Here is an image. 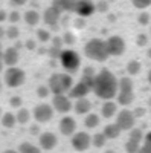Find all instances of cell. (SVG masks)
I'll use <instances>...</instances> for the list:
<instances>
[{
	"label": "cell",
	"mask_w": 151,
	"mask_h": 153,
	"mask_svg": "<svg viewBox=\"0 0 151 153\" xmlns=\"http://www.w3.org/2000/svg\"><path fill=\"white\" fill-rule=\"evenodd\" d=\"M37 94H38L40 98H46L50 94V89H49V86H40L38 89H37Z\"/></svg>",
	"instance_id": "obj_37"
},
{
	"label": "cell",
	"mask_w": 151,
	"mask_h": 153,
	"mask_svg": "<svg viewBox=\"0 0 151 153\" xmlns=\"http://www.w3.org/2000/svg\"><path fill=\"white\" fill-rule=\"evenodd\" d=\"M84 124L87 129H95V127L99 126V117L96 113H87V117L84 120Z\"/></svg>",
	"instance_id": "obj_24"
},
{
	"label": "cell",
	"mask_w": 151,
	"mask_h": 153,
	"mask_svg": "<svg viewBox=\"0 0 151 153\" xmlns=\"http://www.w3.org/2000/svg\"><path fill=\"white\" fill-rule=\"evenodd\" d=\"M15 123H17V117H15L14 113H11V112L5 113L3 117H2V124H3V127H8V129H12V127L15 126Z\"/></svg>",
	"instance_id": "obj_25"
},
{
	"label": "cell",
	"mask_w": 151,
	"mask_h": 153,
	"mask_svg": "<svg viewBox=\"0 0 151 153\" xmlns=\"http://www.w3.org/2000/svg\"><path fill=\"white\" fill-rule=\"evenodd\" d=\"M20 153H41V149L37 147L31 143H21L20 147H18Z\"/></svg>",
	"instance_id": "obj_26"
},
{
	"label": "cell",
	"mask_w": 151,
	"mask_h": 153,
	"mask_svg": "<svg viewBox=\"0 0 151 153\" xmlns=\"http://www.w3.org/2000/svg\"><path fill=\"white\" fill-rule=\"evenodd\" d=\"M8 20L11 23H17L20 20V12L18 11H11L9 14H8Z\"/></svg>",
	"instance_id": "obj_38"
},
{
	"label": "cell",
	"mask_w": 151,
	"mask_h": 153,
	"mask_svg": "<svg viewBox=\"0 0 151 153\" xmlns=\"http://www.w3.org/2000/svg\"><path fill=\"white\" fill-rule=\"evenodd\" d=\"M2 60H3L5 65L9 66V68L15 66L17 61H18V49L17 48H8L6 51H3Z\"/></svg>",
	"instance_id": "obj_16"
},
{
	"label": "cell",
	"mask_w": 151,
	"mask_h": 153,
	"mask_svg": "<svg viewBox=\"0 0 151 153\" xmlns=\"http://www.w3.org/2000/svg\"><path fill=\"white\" fill-rule=\"evenodd\" d=\"M24 22H26L29 26H35V25L40 22V14L35 9H29V11L24 12Z\"/></svg>",
	"instance_id": "obj_23"
},
{
	"label": "cell",
	"mask_w": 151,
	"mask_h": 153,
	"mask_svg": "<svg viewBox=\"0 0 151 153\" xmlns=\"http://www.w3.org/2000/svg\"><path fill=\"white\" fill-rule=\"evenodd\" d=\"M118 92H133V80L130 76H122V78L118 81Z\"/></svg>",
	"instance_id": "obj_21"
},
{
	"label": "cell",
	"mask_w": 151,
	"mask_h": 153,
	"mask_svg": "<svg viewBox=\"0 0 151 153\" xmlns=\"http://www.w3.org/2000/svg\"><path fill=\"white\" fill-rule=\"evenodd\" d=\"M136 123V117L131 110L124 109L119 113H116V124L121 127V130H131Z\"/></svg>",
	"instance_id": "obj_9"
},
{
	"label": "cell",
	"mask_w": 151,
	"mask_h": 153,
	"mask_svg": "<svg viewBox=\"0 0 151 153\" xmlns=\"http://www.w3.org/2000/svg\"><path fill=\"white\" fill-rule=\"evenodd\" d=\"M2 54H3V51H2V43H0V58H2Z\"/></svg>",
	"instance_id": "obj_55"
},
{
	"label": "cell",
	"mask_w": 151,
	"mask_h": 153,
	"mask_svg": "<svg viewBox=\"0 0 151 153\" xmlns=\"http://www.w3.org/2000/svg\"><path fill=\"white\" fill-rule=\"evenodd\" d=\"M60 132L66 136H72L75 132H77V121H75L72 117H63L60 120Z\"/></svg>",
	"instance_id": "obj_14"
},
{
	"label": "cell",
	"mask_w": 151,
	"mask_h": 153,
	"mask_svg": "<svg viewBox=\"0 0 151 153\" xmlns=\"http://www.w3.org/2000/svg\"><path fill=\"white\" fill-rule=\"evenodd\" d=\"M0 115H2V109H0Z\"/></svg>",
	"instance_id": "obj_60"
},
{
	"label": "cell",
	"mask_w": 151,
	"mask_h": 153,
	"mask_svg": "<svg viewBox=\"0 0 151 153\" xmlns=\"http://www.w3.org/2000/svg\"><path fill=\"white\" fill-rule=\"evenodd\" d=\"M61 19V11L57 9L55 6H49L47 9H44V14H43V20L46 25L52 28H57V25Z\"/></svg>",
	"instance_id": "obj_13"
},
{
	"label": "cell",
	"mask_w": 151,
	"mask_h": 153,
	"mask_svg": "<svg viewBox=\"0 0 151 153\" xmlns=\"http://www.w3.org/2000/svg\"><path fill=\"white\" fill-rule=\"evenodd\" d=\"M82 75H85V76H95V75H96V72H95V69H93V68H90V66H89V68H85V69H84V74H82Z\"/></svg>",
	"instance_id": "obj_44"
},
{
	"label": "cell",
	"mask_w": 151,
	"mask_h": 153,
	"mask_svg": "<svg viewBox=\"0 0 151 153\" xmlns=\"http://www.w3.org/2000/svg\"><path fill=\"white\" fill-rule=\"evenodd\" d=\"M105 153H115V152H113V150H108V152H105Z\"/></svg>",
	"instance_id": "obj_58"
},
{
	"label": "cell",
	"mask_w": 151,
	"mask_h": 153,
	"mask_svg": "<svg viewBox=\"0 0 151 153\" xmlns=\"http://www.w3.org/2000/svg\"><path fill=\"white\" fill-rule=\"evenodd\" d=\"M18 35H20V31H18L17 26H9V28L6 29V37H8V38H12V40H15Z\"/></svg>",
	"instance_id": "obj_34"
},
{
	"label": "cell",
	"mask_w": 151,
	"mask_h": 153,
	"mask_svg": "<svg viewBox=\"0 0 151 153\" xmlns=\"http://www.w3.org/2000/svg\"><path fill=\"white\" fill-rule=\"evenodd\" d=\"M148 57L151 58V49H148Z\"/></svg>",
	"instance_id": "obj_56"
},
{
	"label": "cell",
	"mask_w": 151,
	"mask_h": 153,
	"mask_svg": "<svg viewBox=\"0 0 151 153\" xmlns=\"http://www.w3.org/2000/svg\"><path fill=\"white\" fill-rule=\"evenodd\" d=\"M84 54L95 61H105L110 57L105 40H101V38H92L87 42L84 46Z\"/></svg>",
	"instance_id": "obj_3"
},
{
	"label": "cell",
	"mask_w": 151,
	"mask_h": 153,
	"mask_svg": "<svg viewBox=\"0 0 151 153\" xmlns=\"http://www.w3.org/2000/svg\"><path fill=\"white\" fill-rule=\"evenodd\" d=\"M78 5V0H54L52 6L60 9L61 12H75Z\"/></svg>",
	"instance_id": "obj_17"
},
{
	"label": "cell",
	"mask_w": 151,
	"mask_h": 153,
	"mask_svg": "<svg viewBox=\"0 0 151 153\" xmlns=\"http://www.w3.org/2000/svg\"><path fill=\"white\" fill-rule=\"evenodd\" d=\"M139 23L141 25H148L150 23V14L148 12H141L139 14Z\"/></svg>",
	"instance_id": "obj_39"
},
{
	"label": "cell",
	"mask_w": 151,
	"mask_h": 153,
	"mask_svg": "<svg viewBox=\"0 0 151 153\" xmlns=\"http://www.w3.org/2000/svg\"><path fill=\"white\" fill-rule=\"evenodd\" d=\"M26 48L28 49H35V43L32 40H29V42H26Z\"/></svg>",
	"instance_id": "obj_49"
},
{
	"label": "cell",
	"mask_w": 151,
	"mask_h": 153,
	"mask_svg": "<svg viewBox=\"0 0 151 153\" xmlns=\"http://www.w3.org/2000/svg\"><path fill=\"white\" fill-rule=\"evenodd\" d=\"M101 113H102V117L104 118H113L115 115L118 113V104L116 103H113L111 100L105 101V103L102 104V109H101Z\"/></svg>",
	"instance_id": "obj_19"
},
{
	"label": "cell",
	"mask_w": 151,
	"mask_h": 153,
	"mask_svg": "<svg viewBox=\"0 0 151 153\" xmlns=\"http://www.w3.org/2000/svg\"><path fill=\"white\" fill-rule=\"evenodd\" d=\"M118 81L119 80L108 69L99 71L93 80V94L104 101L113 100L118 95V91H119Z\"/></svg>",
	"instance_id": "obj_1"
},
{
	"label": "cell",
	"mask_w": 151,
	"mask_h": 153,
	"mask_svg": "<svg viewBox=\"0 0 151 153\" xmlns=\"http://www.w3.org/2000/svg\"><path fill=\"white\" fill-rule=\"evenodd\" d=\"M133 113H134L136 118H141V117H144V115H145V109H144V107H136V109L133 110Z\"/></svg>",
	"instance_id": "obj_43"
},
{
	"label": "cell",
	"mask_w": 151,
	"mask_h": 153,
	"mask_svg": "<svg viewBox=\"0 0 151 153\" xmlns=\"http://www.w3.org/2000/svg\"><path fill=\"white\" fill-rule=\"evenodd\" d=\"M131 3L137 9H147L148 6H151V0H131Z\"/></svg>",
	"instance_id": "obj_32"
},
{
	"label": "cell",
	"mask_w": 151,
	"mask_h": 153,
	"mask_svg": "<svg viewBox=\"0 0 151 153\" xmlns=\"http://www.w3.org/2000/svg\"><path fill=\"white\" fill-rule=\"evenodd\" d=\"M73 109L78 115H87L90 113V109H92V103L87 98H78L77 103L73 104Z\"/></svg>",
	"instance_id": "obj_18"
},
{
	"label": "cell",
	"mask_w": 151,
	"mask_h": 153,
	"mask_svg": "<svg viewBox=\"0 0 151 153\" xmlns=\"http://www.w3.org/2000/svg\"><path fill=\"white\" fill-rule=\"evenodd\" d=\"M148 83L151 84V69H150V72H148Z\"/></svg>",
	"instance_id": "obj_54"
},
{
	"label": "cell",
	"mask_w": 151,
	"mask_h": 153,
	"mask_svg": "<svg viewBox=\"0 0 151 153\" xmlns=\"http://www.w3.org/2000/svg\"><path fill=\"white\" fill-rule=\"evenodd\" d=\"M0 92H2V80H0Z\"/></svg>",
	"instance_id": "obj_57"
},
{
	"label": "cell",
	"mask_w": 151,
	"mask_h": 153,
	"mask_svg": "<svg viewBox=\"0 0 151 153\" xmlns=\"http://www.w3.org/2000/svg\"><path fill=\"white\" fill-rule=\"evenodd\" d=\"M50 92L54 95H61V94H69L70 89L73 87V80L70 74H54L50 75L49 83H47Z\"/></svg>",
	"instance_id": "obj_2"
},
{
	"label": "cell",
	"mask_w": 151,
	"mask_h": 153,
	"mask_svg": "<svg viewBox=\"0 0 151 153\" xmlns=\"http://www.w3.org/2000/svg\"><path fill=\"white\" fill-rule=\"evenodd\" d=\"M38 132H40V127H38V126H32V127H31V133H32V135H37Z\"/></svg>",
	"instance_id": "obj_48"
},
{
	"label": "cell",
	"mask_w": 151,
	"mask_h": 153,
	"mask_svg": "<svg viewBox=\"0 0 151 153\" xmlns=\"http://www.w3.org/2000/svg\"><path fill=\"white\" fill-rule=\"evenodd\" d=\"M52 42H54V46H55V48H60V49H61V46H63V45H64V42H63V38H60V37L52 38Z\"/></svg>",
	"instance_id": "obj_45"
},
{
	"label": "cell",
	"mask_w": 151,
	"mask_h": 153,
	"mask_svg": "<svg viewBox=\"0 0 151 153\" xmlns=\"http://www.w3.org/2000/svg\"><path fill=\"white\" fill-rule=\"evenodd\" d=\"M63 42H64V45H73L75 42H77V38H75V35L72 32H66L64 35H63Z\"/></svg>",
	"instance_id": "obj_35"
},
{
	"label": "cell",
	"mask_w": 151,
	"mask_h": 153,
	"mask_svg": "<svg viewBox=\"0 0 151 153\" xmlns=\"http://www.w3.org/2000/svg\"><path fill=\"white\" fill-rule=\"evenodd\" d=\"M60 63H61V66L66 69L67 74H75L80 69V66H81V58H80L77 51L64 49V51H61Z\"/></svg>",
	"instance_id": "obj_4"
},
{
	"label": "cell",
	"mask_w": 151,
	"mask_h": 153,
	"mask_svg": "<svg viewBox=\"0 0 151 153\" xmlns=\"http://www.w3.org/2000/svg\"><path fill=\"white\" fill-rule=\"evenodd\" d=\"M52 107L54 110L60 112V113H67L72 110V100L69 95L61 94V95H54L52 100Z\"/></svg>",
	"instance_id": "obj_10"
},
{
	"label": "cell",
	"mask_w": 151,
	"mask_h": 153,
	"mask_svg": "<svg viewBox=\"0 0 151 153\" xmlns=\"http://www.w3.org/2000/svg\"><path fill=\"white\" fill-rule=\"evenodd\" d=\"M9 103H11L12 107H20V106H21V98H20V97H12Z\"/></svg>",
	"instance_id": "obj_42"
},
{
	"label": "cell",
	"mask_w": 151,
	"mask_h": 153,
	"mask_svg": "<svg viewBox=\"0 0 151 153\" xmlns=\"http://www.w3.org/2000/svg\"><path fill=\"white\" fill-rule=\"evenodd\" d=\"M93 80H95V76H85V75H82L81 80L77 84H73V87L70 89L69 97L75 98V100L85 98L90 92H93Z\"/></svg>",
	"instance_id": "obj_5"
},
{
	"label": "cell",
	"mask_w": 151,
	"mask_h": 153,
	"mask_svg": "<svg viewBox=\"0 0 151 153\" xmlns=\"http://www.w3.org/2000/svg\"><path fill=\"white\" fill-rule=\"evenodd\" d=\"M95 11H96V3L92 0H78L77 9H75V12L80 17H90Z\"/></svg>",
	"instance_id": "obj_12"
},
{
	"label": "cell",
	"mask_w": 151,
	"mask_h": 153,
	"mask_svg": "<svg viewBox=\"0 0 151 153\" xmlns=\"http://www.w3.org/2000/svg\"><path fill=\"white\" fill-rule=\"evenodd\" d=\"M127 72L130 75H137L141 72V63L137 61V60H131L128 65H127Z\"/></svg>",
	"instance_id": "obj_28"
},
{
	"label": "cell",
	"mask_w": 151,
	"mask_h": 153,
	"mask_svg": "<svg viewBox=\"0 0 151 153\" xmlns=\"http://www.w3.org/2000/svg\"><path fill=\"white\" fill-rule=\"evenodd\" d=\"M121 127L116 124V123H111V124H107L105 127H104V130H102V133L105 135V138L107 139H116L119 135H121Z\"/></svg>",
	"instance_id": "obj_20"
},
{
	"label": "cell",
	"mask_w": 151,
	"mask_h": 153,
	"mask_svg": "<svg viewBox=\"0 0 151 153\" xmlns=\"http://www.w3.org/2000/svg\"><path fill=\"white\" fill-rule=\"evenodd\" d=\"M96 11L98 12H107L108 11V2H105V0L96 2Z\"/></svg>",
	"instance_id": "obj_36"
},
{
	"label": "cell",
	"mask_w": 151,
	"mask_h": 153,
	"mask_svg": "<svg viewBox=\"0 0 151 153\" xmlns=\"http://www.w3.org/2000/svg\"><path fill=\"white\" fill-rule=\"evenodd\" d=\"M116 100H118V103H119L121 106H128V104L133 103L134 94H133V92H118Z\"/></svg>",
	"instance_id": "obj_22"
},
{
	"label": "cell",
	"mask_w": 151,
	"mask_h": 153,
	"mask_svg": "<svg viewBox=\"0 0 151 153\" xmlns=\"http://www.w3.org/2000/svg\"><path fill=\"white\" fill-rule=\"evenodd\" d=\"M145 136H144V132H142V129H133L130 130V138L128 139H133V141H137V143H142V139H144Z\"/></svg>",
	"instance_id": "obj_31"
},
{
	"label": "cell",
	"mask_w": 151,
	"mask_h": 153,
	"mask_svg": "<svg viewBox=\"0 0 151 153\" xmlns=\"http://www.w3.org/2000/svg\"><path fill=\"white\" fill-rule=\"evenodd\" d=\"M141 147H142L141 143L133 141V139H128L127 144H125V150H127V153H137Z\"/></svg>",
	"instance_id": "obj_30"
},
{
	"label": "cell",
	"mask_w": 151,
	"mask_h": 153,
	"mask_svg": "<svg viewBox=\"0 0 151 153\" xmlns=\"http://www.w3.org/2000/svg\"><path fill=\"white\" fill-rule=\"evenodd\" d=\"M24 3H26V0H11L12 6H23Z\"/></svg>",
	"instance_id": "obj_46"
},
{
	"label": "cell",
	"mask_w": 151,
	"mask_h": 153,
	"mask_svg": "<svg viewBox=\"0 0 151 153\" xmlns=\"http://www.w3.org/2000/svg\"><path fill=\"white\" fill-rule=\"evenodd\" d=\"M54 117V107L50 104H38L34 109V118L38 123H47Z\"/></svg>",
	"instance_id": "obj_11"
},
{
	"label": "cell",
	"mask_w": 151,
	"mask_h": 153,
	"mask_svg": "<svg viewBox=\"0 0 151 153\" xmlns=\"http://www.w3.org/2000/svg\"><path fill=\"white\" fill-rule=\"evenodd\" d=\"M147 43H148V37L145 34H139V35H137V45H139V46H145Z\"/></svg>",
	"instance_id": "obj_40"
},
{
	"label": "cell",
	"mask_w": 151,
	"mask_h": 153,
	"mask_svg": "<svg viewBox=\"0 0 151 153\" xmlns=\"http://www.w3.org/2000/svg\"><path fill=\"white\" fill-rule=\"evenodd\" d=\"M144 139H145V141H144V147H145V149H148V150L151 152V132H148V133L145 135V138H144Z\"/></svg>",
	"instance_id": "obj_41"
},
{
	"label": "cell",
	"mask_w": 151,
	"mask_h": 153,
	"mask_svg": "<svg viewBox=\"0 0 151 153\" xmlns=\"http://www.w3.org/2000/svg\"><path fill=\"white\" fill-rule=\"evenodd\" d=\"M3 35H6V31H5V29H3L2 26H0V38H2Z\"/></svg>",
	"instance_id": "obj_51"
},
{
	"label": "cell",
	"mask_w": 151,
	"mask_h": 153,
	"mask_svg": "<svg viewBox=\"0 0 151 153\" xmlns=\"http://www.w3.org/2000/svg\"><path fill=\"white\" fill-rule=\"evenodd\" d=\"M17 123H20V124H26L28 121H29V118H31V113H29V110L28 109H20L18 112H17Z\"/></svg>",
	"instance_id": "obj_27"
},
{
	"label": "cell",
	"mask_w": 151,
	"mask_h": 153,
	"mask_svg": "<svg viewBox=\"0 0 151 153\" xmlns=\"http://www.w3.org/2000/svg\"><path fill=\"white\" fill-rule=\"evenodd\" d=\"M92 146V136L85 132H75L72 135V147L77 152H84Z\"/></svg>",
	"instance_id": "obj_8"
},
{
	"label": "cell",
	"mask_w": 151,
	"mask_h": 153,
	"mask_svg": "<svg viewBox=\"0 0 151 153\" xmlns=\"http://www.w3.org/2000/svg\"><path fill=\"white\" fill-rule=\"evenodd\" d=\"M37 37H38V40L43 42V43H46V42L50 40V34L46 29H38V31H37Z\"/></svg>",
	"instance_id": "obj_33"
},
{
	"label": "cell",
	"mask_w": 151,
	"mask_h": 153,
	"mask_svg": "<svg viewBox=\"0 0 151 153\" xmlns=\"http://www.w3.org/2000/svg\"><path fill=\"white\" fill-rule=\"evenodd\" d=\"M5 83L8 87H18L24 83V80H26V75H24V72L20 69V68H8L6 72H5Z\"/></svg>",
	"instance_id": "obj_6"
},
{
	"label": "cell",
	"mask_w": 151,
	"mask_h": 153,
	"mask_svg": "<svg viewBox=\"0 0 151 153\" xmlns=\"http://www.w3.org/2000/svg\"><path fill=\"white\" fill-rule=\"evenodd\" d=\"M3 153H20V152H15V150H6V152H3Z\"/></svg>",
	"instance_id": "obj_53"
},
{
	"label": "cell",
	"mask_w": 151,
	"mask_h": 153,
	"mask_svg": "<svg viewBox=\"0 0 151 153\" xmlns=\"http://www.w3.org/2000/svg\"><path fill=\"white\" fill-rule=\"evenodd\" d=\"M57 141H58V139H57L55 133H52V132H44V133L40 135V147L43 150H52V149H55Z\"/></svg>",
	"instance_id": "obj_15"
},
{
	"label": "cell",
	"mask_w": 151,
	"mask_h": 153,
	"mask_svg": "<svg viewBox=\"0 0 151 153\" xmlns=\"http://www.w3.org/2000/svg\"><path fill=\"white\" fill-rule=\"evenodd\" d=\"M150 106H151V97H150Z\"/></svg>",
	"instance_id": "obj_59"
},
{
	"label": "cell",
	"mask_w": 151,
	"mask_h": 153,
	"mask_svg": "<svg viewBox=\"0 0 151 153\" xmlns=\"http://www.w3.org/2000/svg\"><path fill=\"white\" fill-rule=\"evenodd\" d=\"M6 19H8V14H6V11L0 9V23H2L3 20H6Z\"/></svg>",
	"instance_id": "obj_47"
},
{
	"label": "cell",
	"mask_w": 151,
	"mask_h": 153,
	"mask_svg": "<svg viewBox=\"0 0 151 153\" xmlns=\"http://www.w3.org/2000/svg\"><path fill=\"white\" fill-rule=\"evenodd\" d=\"M3 65H5V63H3V60H2V58H0V72H2V71H3Z\"/></svg>",
	"instance_id": "obj_52"
},
{
	"label": "cell",
	"mask_w": 151,
	"mask_h": 153,
	"mask_svg": "<svg viewBox=\"0 0 151 153\" xmlns=\"http://www.w3.org/2000/svg\"><path fill=\"white\" fill-rule=\"evenodd\" d=\"M105 143H107V138H105L104 133H96V135L92 138V144H93L95 147H104Z\"/></svg>",
	"instance_id": "obj_29"
},
{
	"label": "cell",
	"mask_w": 151,
	"mask_h": 153,
	"mask_svg": "<svg viewBox=\"0 0 151 153\" xmlns=\"http://www.w3.org/2000/svg\"><path fill=\"white\" fill-rule=\"evenodd\" d=\"M137 153H151V152H150V150H148V149H145V147H144V146H142V147H141V149H139V152H137Z\"/></svg>",
	"instance_id": "obj_50"
},
{
	"label": "cell",
	"mask_w": 151,
	"mask_h": 153,
	"mask_svg": "<svg viewBox=\"0 0 151 153\" xmlns=\"http://www.w3.org/2000/svg\"><path fill=\"white\" fill-rule=\"evenodd\" d=\"M107 45V51H108V55L113 57H119L125 52V40L119 35H111L105 40Z\"/></svg>",
	"instance_id": "obj_7"
}]
</instances>
